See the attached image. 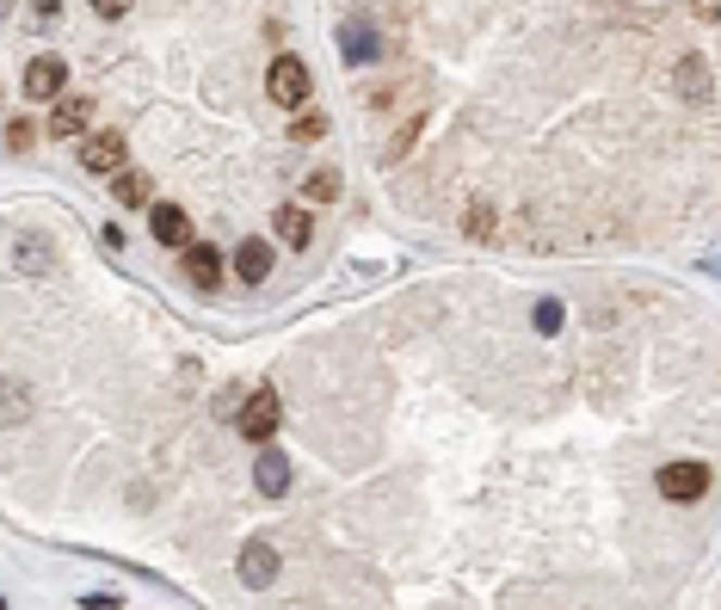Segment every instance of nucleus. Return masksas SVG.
<instances>
[{
	"instance_id": "obj_10",
	"label": "nucleus",
	"mask_w": 721,
	"mask_h": 610,
	"mask_svg": "<svg viewBox=\"0 0 721 610\" xmlns=\"http://www.w3.org/2000/svg\"><path fill=\"white\" fill-rule=\"evenodd\" d=\"M235 271H241V284H266L271 278V247L266 241H248V247L235 253Z\"/></svg>"
},
{
	"instance_id": "obj_17",
	"label": "nucleus",
	"mask_w": 721,
	"mask_h": 610,
	"mask_svg": "<svg viewBox=\"0 0 721 610\" xmlns=\"http://www.w3.org/2000/svg\"><path fill=\"white\" fill-rule=\"evenodd\" d=\"M290 136H296V142H321V136H327V117L321 112H303L296 124H290Z\"/></svg>"
},
{
	"instance_id": "obj_20",
	"label": "nucleus",
	"mask_w": 721,
	"mask_h": 610,
	"mask_svg": "<svg viewBox=\"0 0 721 610\" xmlns=\"http://www.w3.org/2000/svg\"><path fill=\"white\" fill-rule=\"evenodd\" d=\"M0 610H7V605H0Z\"/></svg>"
},
{
	"instance_id": "obj_6",
	"label": "nucleus",
	"mask_w": 721,
	"mask_h": 610,
	"mask_svg": "<svg viewBox=\"0 0 721 610\" xmlns=\"http://www.w3.org/2000/svg\"><path fill=\"white\" fill-rule=\"evenodd\" d=\"M62 87H68V62L62 56H31V68H25V93L31 99H62Z\"/></svg>"
},
{
	"instance_id": "obj_16",
	"label": "nucleus",
	"mask_w": 721,
	"mask_h": 610,
	"mask_svg": "<svg viewBox=\"0 0 721 610\" xmlns=\"http://www.w3.org/2000/svg\"><path fill=\"white\" fill-rule=\"evenodd\" d=\"M303 191L315 198V204H333V198H340V173H308Z\"/></svg>"
},
{
	"instance_id": "obj_15",
	"label": "nucleus",
	"mask_w": 721,
	"mask_h": 610,
	"mask_svg": "<svg viewBox=\"0 0 721 610\" xmlns=\"http://www.w3.org/2000/svg\"><path fill=\"white\" fill-rule=\"evenodd\" d=\"M278 234H284L290 247H308V234L315 229H308V216L296 211V204H284V211H278Z\"/></svg>"
},
{
	"instance_id": "obj_9",
	"label": "nucleus",
	"mask_w": 721,
	"mask_h": 610,
	"mask_svg": "<svg viewBox=\"0 0 721 610\" xmlns=\"http://www.w3.org/2000/svg\"><path fill=\"white\" fill-rule=\"evenodd\" d=\"M87 124H93V99H56L50 136H87Z\"/></svg>"
},
{
	"instance_id": "obj_12",
	"label": "nucleus",
	"mask_w": 721,
	"mask_h": 610,
	"mask_svg": "<svg viewBox=\"0 0 721 610\" xmlns=\"http://www.w3.org/2000/svg\"><path fill=\"white\" fill-rule=\"evenodd\" d=\"M253 481H260V494L278 499V494L290 487V462L278 457V450H266V457H260V469H253Z\"/></svg>"
},
{
	"instance_id": "obj_19",
	"label": "nucleus",
	"mask_w": 721,
	"mask_h": 610,
	"mask_svg": "<svg viewBox=\"0 0 721 610\" xmlns=\"http://www.w3.org/2000/svg\"><path fill=\"white\" fill-rule=\"evenodd\" d=\"M13 414H25V395H13V389H0V420H13Z\"/></svg>"
},
{
	"instance_id": "obj_1",
	"label": "nucleus",
	"mask_w": 721,
	"mask_h": 610,
	"mask_svg": "<svg viewBox=\"0 0 721 610\" xmlns=\"http://www.w3.org/2000/svg\"><path fill=\"white\" fill-rule=\"evenodd\" d=\"M278 414H284V407H278V389H253V395L241 401V414H235V432L253 444H266L271 432H278Z\"/></svg>"
},
{
	"instance_id": "obj_2",
	"label": "nucleus",
	"mask_w": 721,
	"mask_h": 610,
	"mask_svg": "<svg viewBox=\"0 0 721 610\" xmlns=\"http://www.w3.org/2000/svg\"><path fill=\"white\" fill-rule=\"evenodd\" d=\"M709 487H716V469H709V462H666V469H660V494L679 499V506L703 499Z\"/></svg>"
},
{
	"instance_id": "obj_4",
	"label": "nucleus",
	"mask_w": 721,
	"mask_h": 610,
	"mask_svg": "<svg viewBox=\"0 0 721 610\" xmlns=\"http://www.w3.org/2000/svg\"><path fill=\"white\" fill-rule=\"evenodd\" d=\"M278 580V549H271L266 536H253V543H241V586H271Z\"/></svg>"
},
{
	"instance_id": "obj_11",
	"label": "nucleus",
	"mask_w": 721,
	"mask_h": 610,
	"mask_svg": "<svg viewBox=\"0 0 721 610\" xmlns=\"http://www.w3.org/2000/svg\"><path fill=\"white\" fill-rule=\"evenodd\" d=\"M13 259H20V271H31V278H43V271L56 266V253H50V241H43V234H20Z\"/></svg>"
},
{
	"instance_id": "obj_18",
	"label": "nucleus",
	"mask_w": 721,
	"mask_h": 610,
	"mask_svg": "<svg viewBox=\"0 0 721 610\" xmlns=\"http://www.w3.org/2000/svg\"><path fill=\"white\" fill-rule=\"evenodd\" d=\"M7 142H13V149H38V130H31V124H25V117H13V124H7Z\"/></svg>"
},
{
	"instance_id": "obj_14",
	"label": "nucleus",
	"mask_w": 721,
	"mask_h": 610,
	"mask_svg": "<svg viewBox=\"0 0 721 610\" xmlns=\"http://www.w3.org/2000/svg\"><path fill=\"white\" fill-rule=\"evenodd\" d=\"M340 50H345V62H370V56H377V31H370V25H345V31H340Z\"/></svg>"
},
{
	"instance_id": "obj_13",
	"label": "nucleus",
	"mask_w": 721,
	"mask_h": 610,
	"mask_svg": "<svg viewBox=\"0 0 721 610\" xmlns=\"http://www.w3.org/2000/svg\"><path fill=\"white\" fill-rule=\"evenodd\" d=\"M149 191H154V179H149V173H136V167H124L112 179V198H117V204H149Z\"/></svg>"
},
{
	"instance_id": "obj_8",
	"label": "nucleus",
	"mask_w": 721,
	"mask_h": 610,
	"mask_svg": "<svg viewBox=\"0 0 721 610\" xmlns=\"http://www.w3.org/2000/svg\"><path fill=\"white\" fill-rule=\"evenodd\" d=\"M154 241H161V247H179V253H186V247H191V216L179 211V204H154Z\"/></svg>"
},
{
	"instance_id": "obj_5",
	"label": "nucleus",
	"mask_w": 721,
	"mask_h": 610,
	"mask_svg": "<svg viewBox=\"0 0 721 610\" xmlns=\"http://www.w3.org/2000/svg\"><path fill=\"white\" fill-rule=\"evenodd\" d=\"M80 167L87 173H124V136L117 130H105V136H87V142H80Z\"/></svg>"
},
{
	"instance_id": "obj_3",
	"label": "nucleus",
	"mask_w": 721,
	"mask_h": 610,
	"mask_svg": "<svg viewBox=\"0 0 721 610\" xmlns=\"http://www.w3.org/2000/svg\"><path fill=\"white\" fill-rule=\"evenodd\" d=\"M266 93L296 112V105L308 99V62L303 56H278V62H271V75H266Z\"/></svg>"
},
{
	"instance_id": "obj_7",
	"label": "nucleus",
	"mask_w": 721,
	"mask_h": 610,
	"mask_svg": "<svg viewBox=\"0 0 721 610\" xmlns=\"http://www.w3.org/2000/svg\"><path fill=\"white\" fill-rule=\"evenodd\" d=\"M186 278L198 290H216V284H223V253L210 247V241H191V247H186Z\"/></svg>"
}]
</instances>
